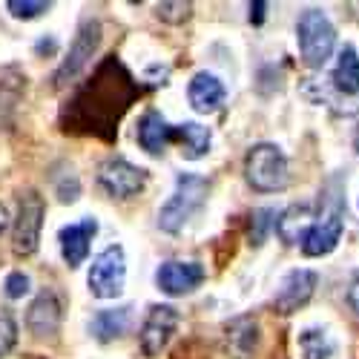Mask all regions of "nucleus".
Returning a JSON list of instances; mask_svg holds the SVG:
<instances>
[{"instance_id": "nucleus-1", "label": "nucleus", "mask_w": 359, "mask_h": 359, "mask_svg": "<svg viewBox=\"0 0 359 359\" xmlns=\"http://www.w3.org/2000/svg\"><path fill=\"white\" fill-rule=\"evenodd\" d=\"M138 95H141V89L133 83L124 64L115 61V57H107L95 69L93 81H86L78 89V95L72 98L64 115V124H67L64 130L112 138L121 115Z\"/></svg>"}, {"instance_id": "nucleus-2", "label": "nucleus", "mask_w": 359, "mask_h": 359, "mask_svg": "<svg viewBox=\"0 0 359 359\" xmlns=\"http://www.w3.org/2000/svg\"><path fill=\"white\" fill-rule=\"evenodd\" d=\"M296 41H299V52H302V61L311 69H319L327 64V57L334 52L337 32H334L331 20L325 18V12L308 9V12H302V18H299Z\"/></svg>"}, {"instance_id": "nucleus-3", "label": "nucleus", "mask_w": 359, "mask_h": 359, "mask_svg": "<svg viewBox=\"0 0 359 359\" xmlns=\"http://www.w3.org/2000/svg\"><path fill=\"white\" fill-rule=\"evenodd\" d=\"M207 196V182L198 175H178L175 193L170 196V201L161 207L158 213V224L167 233H178L184 227V222L198 210L201 201Z\"/></svg>"}, {"instance_id": "nucleus-4", "label": "nucleus", "mask_w": 359, "mask_h": 359, "mask_svg": "<svg viewBox=\"0 0 359 359\" xmlns=\"http://www.w3.org/2000/svg\"><path fill=\"white\" fill-rule=\"evenodd\" d=\"M245 172H248V182L256 190L273 193V190H282L287 184V158L273 144H256L248 153Z\"/></svg>"}, {"instance_id": "nucleus-5", "label": "nucleus", "mask_w": 359, "mask_h": 359, "mask_svg": "<svg viewBox=\"0 0 359 359\" xmlns=\"http://www.w3.org/2000/svg\"><path fill=\"white\" fill-rule=\"evenodd\" d=\"M124 279H127V262H124V250L112 245L107 250H101L93 259L89 267V290L98 299H115L124 290Z\"/></svg>"}, {"instance_id": "nucleus-6", "label": "nucleus", "mask_w": 359, "mask_h": 359, "mask_svg": "<svg viewBox=\"0 0 359 359\" xmlns=\"http://www.w3.org/2000/svg\"><path fill=\"white\" fill-rule=\"evenodd\" d=\"M43 198L29 190L20 196V207H18V219H15V253L20 256H32L38 250L41 242V227H43Z\"/></svg>"}, {"instance_id": "nucleus-7", "label": "nucleus", "mask_w": 359, "mask_h": 359, "mask_svg": "<svg viewBox=\"0 0 359 359\" xmlns=\"http://www.w3.org/2000/svg\"><path fill=\"white\" fill-rule=\"evenodd\" d=\"M342 227H345V219H342V204L339 201H331V207H325L322 216H316L311 233L305 236L302 242V250L305 256H325L331 253L342 236Z\"/></svg>"}, {"instance_id": "nucleus-8", "label": "nucleus", "mask_w": 359, "mask_h": 359, "mask_svg": "<svg viewBox=\"0 0 359 359\" xmlns=\"http://www.w3.org/2000/svg\"><path fill=\"white\" fill-rule=\"evenodd\" d=\"M178 327V311L170 308V305H153L141 325V351L144 356H158L170 337L175 334Z\"/></svg>"}, {"instance_id": "nucleus-9", "label": "nucleus", "mask_w": 359, "mask_h": 359, "mask_svg": "<svg viewBox=\"0 0 359 359\" xmlns=\"http://www.w3.org/2000/svg\"><path fill=\"white\" fill-rule=\"evenodd\" d=\"M98 182H101V187H104L109 196H115V198H130V196H135V193L144 187L147 172H144L141 167L124 161V158H109V161H104L101 170H98Z\"/></svg>"}, {"instance_id": "nucleus-10", "label": "nucleus", "mask_w": 359, "mask_h": 359, "mask_svg": "<svg viewBox=\"0 0 359 359\" xmlns=\"http://www.w3.org/2000/svg\"><path fill=\"white\" fill-rule=\"evenodd\" d=\"M316 282H319V276H316L313 271H305V267H299V271H290V273L282 279L279 290H276V299H273L276 311H279V313H293V311H299L302 305H308V299H311L313 290H316Z\"/></svg>"}, {"instance_id": "nucleus-11", "label": "nucleus", "mask_w": 359, "mask_h": 359, "mask_svg": "<svg viewBox=\"0 0 359 359\" xmlns=\"http://www.w3.org/2000/svg\"><path fill=\"white\" fill-rule=\"evenodd\" d=\"M156 282L167 296H184L204 282V267L198 262H164Z\"/></svg>"}, {"instance_id": "nucleus-12", "label": "nucleus", "mask_w": 359, "mask_h": 359, "mask_svg": "<svg viewBox=\"0 0 359 359\" xmlns=\"http://www.w3.org/2000/svg\"><path fill=\"white\" fill-rule=\"evenodd\" d=\"M101 26L95 23V20H86L83 26H81V35H78V41H75V46H72V52H69V57L64 61V67L55 72V86H64V83H69L83 67H86V61L93 57V52H95V46H98V41H101Z\"/></svg>"}, {"instance_id": "nucleus-13", "label": "nucleus", "mask_w": 359, "mask_h": 359, "mask_svg": "<svg viewBox=\"0 0 359 359\" xmlns=\"http://www.w3.org/2000/svg\"><path fill=\"white\" fill-rule=\"evenodd\" d=\"M95 233H98V222L95 219H83V222L69 224V227L61 230V236H57V238H61V253H64V262L69 267H78V264L86 262L89 242L95 238Z\"/></svg>"}, {"instance_id": "nucleus-14", "label": "nucleus", "mask_w": 359, "mask_h": 359, "mask_svg": "<svg viewBox=\"0 0 359 359\" xmlns=\"http://www.w3.org/2000/svg\"><path fill=\"white\" fill-rule=\"evenodd\" d=\"M26 325H29V331H32L35 337H41V339L57 334V327H61V305H57V296L52 290H43L32 302Z\"/></svg>"}, {"instance_id": "nucleus-15", "label": "nucleus", "mask_w": 359, "mask_h": 359, "mask_svg": "<svg viewBox=\"0 0 359 359\" xmlns=\"http://www.w3.org/2000/svg\"><path fill=\"white\" fill-rule=\"evenodd\" d=\"M170 141H175V127H170L164 121V115L156 109L144 112V118L138 121V144L149 156H161Z\"/></svg>"}, {"instance_id": "nucleus-16", "label": "nucleus", "mask_w": 359, "mask_h": 359, "mask_svg": "<svg viewBox=\"0 0 359 359\" xmlns=\"http://www.w3.org/2000/svg\"><path fill=\"white\" fill-rule=\"evenodd\" d=\"M187 98H190V104H193L196 112H204V115L207 112H216L224 104V86H222V81L216 75L198 72L190 81V86H187Z\"/></svg>"}, {"instance_id": "nucleus-17", "label": "nucleus", "mask_w": 359, "mask_h": 359, "mask_svg": "<svg viewBox=\"0 0 359 359\" xmlns=\"http://www.w3.org/2000/svg\"><path fill=\"white\" fill-rule=\"evenodd\" d=\"M313 222H316V216H313L311 204H293L276 219V230L287 245H296V242H305V236L311 233Z\"/></svg>"}, {"instance_id": "nucleus-18", "label": "nucleus", "mask_w": 359, "mask_h": 359, "mask_svg": "<svg viewBox=\"0 0 359 359\" xmlns=\"http://www.w3.org/2000/svg\"><path fill=\"white\" fill-rule=\"evenodd\" d=\"M256 342H259V327L256 322L250 319H236L230 327H227V345H230V353L236 359H250L253 351H256Z\"/></svg>"}, {"instance_id": "nucleus-19", "label": "nucleus", "mask_w": 359, "mask_h": 359, "mask_svg": "<svg viewBox=\"0 0 359 359\" xmlns=\"http://www.w3.org/2000/svg\"><path fill=\"white\" fill-rule=\"evenodd\" d=\"M175 141L182 147V156L196 161V158L207 156V149H210V130L190 121V124L175 127Z\"/></svg>"}, {"instance_id": "nucleus-20", "label": "nucleus", "mask_w": 359, "mask_h": 359, "mask_svg": "<svg viewBox=\"0 0 359 359\" xmlns=\"http://www.w3.org/2000/svg\"><path fill=\"white\" fill-rule=\"evenodd\" d=\"M334 86L345 95H356L359 93V57L353 46H342L339 61L334 69Z\"/></svg>"}, {"instance_id": "nucleus-21", "label": "nucleus", "mask_w": 359, "mask_h": 359, "mask_svg": "<svg viewBox=\"0 0 359 359\" xmlns=\"http://www.w3.org/2000/svg\"><path fill=\"white\" fill-rule=\"evenodd\" d=\"M130 325V308H112V311H101L93 319V334L101 342H109L115 337H121Z\"/></svg>"}, {"instance_id": "nucleus-22", "label": "nucleus", "mask_w": 359, "mask_h": 359, "mask_svg": "<svg viewBox=\"0 0 359 359\" xmlns=\"http://www.w3.org/2000/svg\"><path fill=\"white\" fill-rule=\"evenodd\" d=\"M299 348H302L305 359H327V356L334 353L331 337H327L325 331H313V327L299 337Z\"/></svg>"}, {"instance_id": "nucleus-23", "label": "nucleus", "mask_w": 359, "mask_h": 359, "mask_svg": "<svg viewBox=\"0 0 359 359\" xmlns=\"http://www.w3.org/2000/svg\"><path fill=\"white\" fill-rule=\"evenodd\" d=\"M6 9L15 15V18H38L41 12H46L49 9V4H43V0H38V4H32V0H9L6 4Z\"/></svg>"}, {"instance_id": "nucleus-24", "label": "nucleus", "mask_w": 359, "mask_h": 359, "mask_svg": "<svg viewBox=\"0 0 359 359\" xmlns=\"http://www.w3.org/2000/svg\"><path fill=\"white\" fill-rule=\"evenodd\" d=\"M18 342V325L12 316H0V356H6Z\"/></svg>"}, {"instance_id": "nucleus-25", "label": "nucleus", "mask_w": 359, "mask_h": 359, "mask_svg": "<svg viewBox=\"0 0 359 359\" xmlns=\"http://www.w3.org/2000/svg\"><path fill=\"white\" fill-rule=\"evenodd\" d=\"M158 18L170 23H182L190 18V4H158Z\"/></svg>"}, {"instance_id": "nucleus-26", "label": "nucleus", "mask_w": 359, "mask_h": 359, "mask_svg": "<svg viewBox=\"0 0 359 359\" xmlns=\"http://www.w3.org/2000/svg\"><path fill=\"white\" fill-rule=\"evenodd\" d=\"M26 290H29V276H26V273L15 271V273L6 276V296H9V299H20Z\"/></svg>"}, {"instance_id": "nucleus-27", "label": "nucleus", "mask_w": 359, "mask_h": 359, "mask_svg": "<svg viewBox=\"0 0 359 359\" xmlns=\"http://www.w3.org/2000/svg\"><path fill=\"white\" fill-rule=\"evenodd\" d=\"M348 302H351V308L359 313V273H356V279H353V285H351V290H348Z\"/></svg>"}, {"instance_id": "nucleus-28", "label": "nucleus", "mask_w": 359, "mask_h": 359, "mask_svg": "<svg viewBox=\"0 0 359 359\" xmlns=\"http://www.w3.org/2000/svg\"><path fill=\"white\" fill-rule=\"evenodd\" d=\"M264 6H267V4H250V20L262 23V18H264Z\"/></svg>"}, {"instance_id": "nucleus-29", "label": "nucleus", "mask_w": 359, "mask_h": 359, "mask_svg": "<svg viewBox=\"0 0 359 359\" xmlns=\"http://www.w3.org/2000/svg\"><path fill=\"white\" fill-rule=\"evenodd\" d=\"M6 227H9V210H6L4 204H0V233H4Z\"/></svg>"}, {"instance_id": "nucleus-30", "label": "nucleus", "mask_w": 359, "mask_h": 359, "mask_svg": "<svg viewBox=\"0 0 359 359\" xmlns=\"http://www.w3.org/2000/svg\"><path fill=\"white\" fill-rule=\"evenodd\" d=\"M356 149H359V133H356Z\"/></svg>"}]
</instances>
